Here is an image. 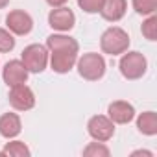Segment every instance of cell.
<instances>
[{
  "label": "cell",
  "mask_w": 157,
  "mask_h": 157,
  "mask_svg": "<svg viewBox=\"0 0 157 157\" xmlns=\"http://www.w3.org/2000/svg\"><path fill=\"white\" fill-rule=\"evenodd\" d=\"M131 155H148V157H153V153H151V151H148V150H135Z\"/></svg>",
  "instance_id": "23"
},
{
  "label": "cell",
  "mask_w": 157,
  "mask_h": 157,
  "mask_svg": "<svg viewBox=\"0 0 157 157\" xmlns=\"http://www.w3.org/2000/svg\"><path fill=\"white\" fill-rule=\"evenodd\" d=\"M107 117L115 124H129L135 118V107L126 100H115L107 107Z\"/></svg>",
  "instance_id": "11"
},
{
  "label": "cell",
  "mask_w": 157,
  "mask_h": 157,
  "mask_svg": "<svg viewBox=\"0 0 157 157\" xmlns=\"http://www.w3.org/2000/svg\"><path fill=\"white\" fill-rule=\"evenodd\" d=\"M46 48L52 52V50H74L78 52L80 50V44L78 41L70 35H65V33H52L48 39H46Z\"/></svg>",
  "instance_id": "14"
},
{
  "label": "cell",
  "mask_w": 157,
  "mask_h": 157,
  "mask_svg": "<svg viewBox=\"0 0 157 157\" xmlns=\"http://www.w3.org/2000/svg\"><path fill=\"white\" fill-rule=\"evenodd\" d=\"M6 26L13 35H28L33 28V19L24 10H13L6 17Z\"/></svg>",
  "instance_id": "8"
},
{
  "label": "cell",
  "mask_w": 157,
  "mask_h": 157,
  "mask_svg": "<svg viewBox=\"0 0 157 157\" xmlns=\"http://www.w3.org/2000/svg\"><path fill=\"white\" fill-rule=\"evenodd\" d=\"M118 68H120V74L126 78V80H140V78L146 74V68H148V61L146 57L133 50V52H124L122 57H120V63H118Z\"/></svg>",
  "instance_id": "3"
},
{
  "label": "cell",
  "mask_w": 157,
  "mask_h": 157,
  "mask_svg": "<svg viewBox=\"0 0 157 157\" xmlns=\"http://www.w3.org/2000/svg\"><path fill=\"white\" fill-rule=\"evenodd\" d=\"M22 131V122L17 113H4L0 117V135L4 139H15Z\"/></svg>",
  "instance_id": "13"
},
{
  "label": "cell",
  "mask_w": 157,
  "mask_h": 157,
  "mask_svg": "<svg viewBox=\"0 0 157 157\" xmlns=\"http://www.w3.org/2000/svg\"><path fill=\"white\" fill-rule=\"evenodd\" d=\"M140 32L148 41H157V17H155V13L148 15V19L140 26Z\"/></svg>",
  "instance_id": "18"
},
{
  "label": "cell",
  "mask_w": 157,
  "mask_h": 157,
  "mask_svg": "<svg viewBox=\"0 0 157 157\" xmlns=\"http://www.w3.org/2000/svg\"><path fill=\"white\" fill-rule=\"evenodd\" d=\"M21 61L24 63V67L28 68V72L41 74L46 68V65H48V50H46V46L37 44V43L28 44L22 50Z\"/></svg>",
  "instance_id": "4"
},
{
  "label": "cell",
  "mask_w": 157,
  "mask_h": 157,
  "mask_svg": "<svg viewBox=\"0 0 157 157\" xmlns=\"http://www.w3.org/2000/svg\"><path fill=\"white\" fill-rule=\"evenodd\" d=\"M0 155H11V157H30V155H32V151H30V148H28L22 140H11V142H8V144L2 148Z\"/></svg>",
  "instance_id": "16"
},
{
  "label": "cell",
  "mask_w": 157,
  "mask_h": 157,
  "mask_svg": "<svg viewBox=\"0 0 157 157\" xmlns=\"http://www.w3.org/2000/svg\"><path fill=\"white\" fill-rule=\"evenodd\" d=\"M137 128L142 135H148V137L157 135V115L153 111L140 113L139 118H137Z\"/></svg>",
  "instance_id": "15"
},
{
  "label": "cell",
  "mask_w": 157,
  "mask_h": 157,
  "mask_svg": "<svg viewBox=\"0 0 157 157\" xmlns=\"http://www.w3.org/2000/svg\"><path fill=\"white\" fill-rule=\"evenodd\" d=\"M76 68H78V74H80L83 80L98 82L105 74V59H104L102 54L89 52V54H83L82 57H78Z\"/></svg>",
  "instance_id": "1"
},
{
  "label": "cell",
  "mask_w": 157,
  "mask_h": 157,
  "mask_svg": "<svg viewBox=\"0 0 157 157\" xmlns=\"http://www.w3.org/2000/svg\"><path fill=\"white\" fill-rule=\"evenodd\" d=\"M68 2V0H46V4L50 6V8H61V6H65Z\"/></svg>",
  "instance_id": "22"
},
{
  "label": "cell",
  "mask_w": 157,
  "mask_h": 157,
  "mask_svg": "<svg viewBox=\"0 0 157 157\" xmlns=\"http://www.w3.org/2000/svg\"><path fill=\"white\" fill-rule=\"evenodd\" d=\"M8 4H10V0H0V10H4Z\"/></svg>",
  "instance_id": "24"
},
{
  "label": "cell",
  "mask_w": 157,
  "mask_h": 157,
  "mask_svg": "<svg viewBox=\"0 0 157 157\" xmlns=\"http://www.w3.org/2000/svg\"><path fill=\"white\" fill-rule=\"evenodd\" d=\"M28 68L24 67V63L21 59H11L4 65L2 68V80L8 87H15V85H21V83H26L28 82Z\"/></svg>",
  "instance_id": "9"
},
{
  "label": "cell",
  "mask_w": 157,
  "mask_h": 157,
  "mask_svg": "<svg viewBox=\"0 0 157 157\" xmlns=\"http://www.w3.org/2000/svg\"><path fill=\"white\" fill-rule=\"evenodd\" d=\"M48 61H50V67H52L54 72L67 74L76 67L78 52H74V50H52Z\"/></svg>",
  "instance_id": "10"
},
{
  "label": "cell",
  "mask_w": 157,
  "mask_h": 157,
  "mask_svg": "<svg viewBox=\"0 0 157 157\" xmlns=\"http://www.w3.org/2000/svg\"><path fill=\"white\" fill-rule=\"evenodd\" d=\"M100 48L104 54L109 56H122L129 48V35L120 26L107 28L100 37Z\"/></svg>",
  "instance_id": "2"
},
{
  "label": "cell",
  "mask_w": 157,
  "mask_h": 157,
  "mask_svg": "<svg viewBox=\"0 0 157 157\" xmlns=\"http://www.w3.org/2000/svg\"><path fill=\"white\" fill-rule=\"evenodd\" d=\"M83 155L85 157H109L111 155V150L104 144V142H91L89 146L83 148Z\"/></svg>",
  "instance_id": "17"
},
{
  "label": "cell",
  "mask_w": 157,
  "mask_h": 157,
  "mask_svg": "<svg viewBox=\"0 0 157 157\" xmlns=\"http://www.w3.org/2000/svg\"><path fill=\"white\" fill-rule=\"evenodd\" d=\"M128 10V0H104L100 8V15L107 22H118Z\"/></svg>",
  "instance_id": "12"
},
{
  "label": "cell",
  "mask_w": 157,
  "mask_h": 157,
  "mask_svg": "<svg viewBox=\"0 0 157 157\" xmlns=\"http://www.w3.org/2000/svg\"><path fill=\"white\" fill-rule=\"evenodd\" d=\"M89 135L98 142H107L115 135V122L107 115H94L87 122Z\"/></svg>",
  "instance_id": "5"
},
{
  "label": "cell",
  "mask_w": 157,
  "mask_h": 157,
  "mask_svg": "<svg viewBox=\"0 0 157 157\" xmlns=\"http://www.w3.org/2000/svg\"><path fill=\"white\" fill-rule=\"evenodd\" d=\"M15 48V37L10 30L6 28H0V52L6 54V52H11Z\"/></svg>",
  "instance_id": "20"
},
{
  "label": "cell",
  "mask_w": 157,
  "mask_h": 157,
  "mask_svg": "<svg viewBox=\"0 0 157 157\" xmlns=\"http://www.w3.org/2000/svg\"><path fill=\"white\" fill-rule=\"evenodd\" d=\"M131 4L139 15H146V17L153 15L157 10V0H131Z\"/></svg>",
  "instance_id": "19"
},
{
  "label": "cell",
  "mask_w": 157,
  "mask_h": 157,
  "mask_svg": "<svg viewBox=\"0 0 157 157\" xmlns=\"http://www.w3.org/2000/svg\"><path fill=\"white\" fill-rule=\"evenodd\" d=\"M48 24H50L52 30L65 33V32H70V30L74 28V24H76V15H74V11H72L70 8H65V6L54 8V10L48 13Z\"/></svg>",
  "instance_id": "7"
},
{
  "label": "cell",
  "mask_w": 157,
  "mask_h": 157,
  "mask_svg": "<svg viewBox=\"0 0 157 157\" xmlns=\"http://www.w3.org/2000/svg\"><path fill=\"white\" fill-rule=\"evenodd\" d=\"M10 105L15 109V111H30L33 105H35V94L33 91L26 85V83H21V85H15V87H10Z\"/></svg>",
  "instance_id": "6"
},
{
  "label": "cell",
  "mask_w": 157,
  "mask_h": 157,
  "mask_svg": "<svg viewBox=\"0 0 157 157\" xmlns=\"http://www.w3.org/2000/svg\"><path fill=\"white\" fill-rule=\"evenodd\" d=\"M102 4H104V0H78V6L85 13H100Z\"/></svg>",
  "instance_id": "21"
}]
</instances>
